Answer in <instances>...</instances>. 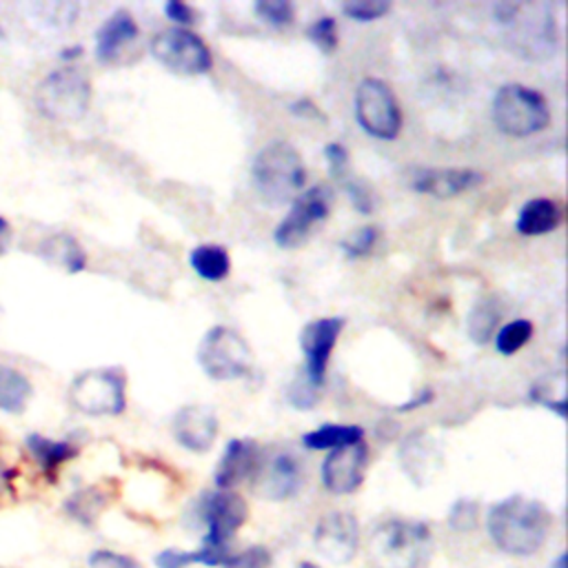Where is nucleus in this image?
Segmentation results:
<instances>
[{
	"mask_svg": "<svg viewBox=\"0 0 568 568\" xmlns=\"http://www.w3.org/2000/svg\"><path fill=\"white\" fill-rule=\"evenodd\" d=\"M553 528L550 511L533 498L509 495L495 502L487 515V531L498 550L513 557H531L546 544Z\"/></svg>",
	"mask_w": 568,
	"mask_h": 568,
	"instance_id": "obj_1",
	"label": "nucleus"
},
{
	"mask_svg": "<svg viewBox=\"0 0 568 568\" xmlns=\"http://www.w3.org/2000/svg\"><path fill=\"white\" fill-rule=\"evenodd\" d=\"M369 557L375 568H426L434 557L432 526L419 520H384L371 533Z\"/></svg>",
	"mask_w": 568,
	"mask_h": 568,
	"instance_id": "obj_2",
	"label": "nucleus"
},
{
	"mask_svg": "<svg viewBox=\"0 0 568 568\" xmlns=\"http://www.w3.org/2000/svg\"><path fill=\"white\" fill-rule=\"evenodd\" d=\"M251 183L266 205L292 203L305 192L307 167L301 152L287 140H271L253 156Z\"/></svg>",
	"mask_w": 568,
	"mask_h": 568,
	"instance_id": "obj_3",
	"label": "nucleus"
},
{
	"mask_svg": "<svg viewBox=\"0 0 568 568\" xmlns=\"http://www.w3.org/2000/svg\"><path fill=\"white\" fill-rule=\"evenodd\" d=\"M491 120L509 138H531L546 131L553 116L537 89L522 83H506L491 100Z\"/></svg>",
	"mask_w": 568,
	"mask_h": 568,
	"instance_id": "obj_4",
	"label": "nucleus"
},
{
	"mask_svg": "<svg viewBox=\"0 0 568 568\" xmlns=\"http://www.w3.org/2000/svg\"><path fill=\"white\" fill-rule=\"evenodd\" d=\"M34 102L54 122H78L89 111L91 83L76 67L54 69L39 83Z\"/></svg>",
	"mask_w": 568,
	"mask_h": 568,
	"instance_id": "obj_5",
	"label": "nucleus"
},
{
	"mask_svg": "<svg viewBox=\"0 0 568 568\" xmlns=\"http://www.w3.org/2000/svg\"><path fill=\"white\" fill-rule=\"evenodd\" d=\"M203 373L214 382H236L251 373L253 358L244 338L231 327H211L196 351Z\"/></svg>",
	"mask_w": 568,
	"mask_h": 568,
	"instance_id": "obj_6",
	"label": "nucleus"
},
{
	"mask_svg": "<svg viewBox=\"0 0 568 568\" xmlns=\"http://www.w3.org/2000/svg\"><path fill=\"white\" fill-rule=\"evenodd\" d=\"M353 113L369 138L393 142L402 133V107L393 89L380 78H362L358 83L353 94Z\"/></svg>",
	"mask_w": 568,
	"mask_h": 568,
	"instance_id": "obj_7",
	"label": "nucleus"
},
{
	"mask_svg": "<svg viewBox=\"0 0 568 568\" xmlns=\"http://www.w3.org/2000/svg\"><path fill=\"white\" fill-rule=\"evenodd\" d=\"M69 402L91 417H116L127 408V378L118 369H91L74 378Z\"/></svg>",
	"mask_w": 568,
	"mask_h": 568,
	"instance_id": "obj_8",
	"label": "nucleus"
},
{
	"mask_svg": "<svg viewBox=\"0 0 568 568\" xmlns=\"http://www.w3.org/2000/svg\"><path fill=\"white\" fill-rule=\"evenodd\" d=\"M334 189L327 185H314L292 200L290 214L273 229V242L280 249L294 251L303 247L314 229L323 225L331 214Z\"/></svg>",
	"mask_w": 568,
	"mask_h": 568,
	"instance_id": "obj_9",
	"label": "nucleus"
},
{
	"mask_svg": "<svg viewBox=\"0 0 568 568\" xmlns=\"http://www.w3.org/2000/svg\"><path fill=\"white\" fill-rule=\"evenodd\" d=\"M150 50L163 67L181 76H205L214 69L209 45L192 30H163L152 39Z\"/></svg>",
	"mask_w": 568,
	"mask_h": 568,
	"instance_id": "obj_10",
	"label": "nucleus"
},
{
	"mask_svg": "<svg viewBox=\"0 0 568 568\" xmlns=\"http://www.w3.org/2000/svg\"><path fill=\"white\" fill-rule=\"evenodd\" d=\"M198 515L207 528L203 544L227 546L249 520V506L244 498L233 491H211L200 498Z\"/></svg>",
	"mask_w": 568,
	"mask_h": 568,
	"instance_id": "obj_11",
	"label": "nucleus"
},
{
	"mask_svg": "<svg viewBox=\"0 0 568 568\" xmlns=\"http://www.w3.org/2000/svg\"><path fill=\"white\" fill-rule=\"evenodd\" d=\"M347 327V320L340 316L318 318L305 325L301 331V349L305 356V371L303 375L318 389L327 382L329 362L334 356V349Z\"/></svg>",
	"mask_w": 568,
	"mask_h": 568,
	"instance_id": "obj_12",
	"label": "nucleus"
},
{
	"mask_svg": "<svg viewBox=\"0 0 568 568\" xmlns=\"http://www.w3.org/2000/svg\"><path fill=\"white\" fill-rule=\"evenodd\" d=\"M316 550L331 564H349L360 548V524L347 511L323 515L314 528Z\"/></svg>",
	"mask_w": 568,
	"mask_h": 568,
	"instance_id": "obj_13",
	"label": "nucleus"
},
{
	"mask_svg": "<svg viewBox=\"0 0 568 568\" xmlns=\"http://www.w3.org/2000/svg\"><path fill=\"white\" fill-rule=\"evenodd\" d=\"M369 471V447L364 443L329 451L323 462L320 478L323 487L331 495H353Z\"/></svg>",
	"mask_w": 568,
	"mask_h": 568,
	"instance_id": "obj_14",
	"label": "nucleus"
},
{
	"mask_svg": "<svg viewBox=\"0 0 568 568\" xmlns=\"http://www.w3.org/2000/svg\"><path fill=\"white\" fill-rule=\"evenodd\" d=\"M251 482H253V491L262 500L287 502L301 493L305 473L296 456L277 454L271 460H262V467Z\"/></svg>",
	"mask_w": 568,
	"mask_h": 568,
	"instance_id": "obj_15",
	"label": "nucleus"
},
{
	"mask_svg": "<svg viewBox=\"0 0 568 568\" xmlns=\"http://www.w3.org/2000/svg\"><path fill=\"white\" fill-rule=\"evenodd\" d=\"M397 460L404 476L415 487H426L436 480L445 465L443 449L424 429H415L397 447Z\"/></svg>",
	"mask_w": 568,
	"mask_h": 568,
	"instance_id": "obj_16",
	"label": "nucleus"
},
{
	"mask_svg": "<svg viewBox=\"0 0 568 568\" xmlns=\"http://www.w3.org/2000/svg\"><path fill=\"white\" fill-rule=\"evenodd\" d=\"M506 30H515L517 50L522 54H528V58H537V54L553 56L555 43H557V30L553 14L542 6L533 8L526 3H520V10L513 19V23Z\"/></svg>",
	"mask_w": 568,
	"mask_h": 568,
	"instance_id": "obj_17",
	"label": "nucleus"
},
{
	"mask_svg": "<svg viewBox=\"0 0 568 568\" xmlns=\"http://www.w3.org/2000/svg\"><path fill=\"white\" fill-rule=\"evenodd\" d=\"M482 181L480 172L467 167H426L413 172L411 189L422 196L449 200L476 189Z\"/></svg>",
	"mask_w": 568,
	"mask_h": 568,
	"instance_id": "obj_18",
	"label": "nucleus"
},
{
	"mask_svg": "<svg viewBox=\"0 0 568 568\" xmlns=\"http://www.w3.org/2000/svg\"><path fill=\"white\" fill-rule=\"evenodd\" d=\"M262 460L264 456L255 440H249V438L229 440L214 471V484L218 487V491H231L238 484L253 480L262 467Z\"/></svg>",
	"mask_w": 568,
	"mask_h": 568,
	"instance_id": "obj_19",
	"label": "nucleus"
},
{
	"mask_svg": "<svg viewBox=\"0 0 568 568\" xmlns=\"http://www.w3.org/2000/svg\"><path fill=\"white\" fill-rule=\"evenodd\" d=\"M220 422L205 406H183L172 419L174 440L189 454H207L218 440Z\"/></svg>",
	"mask_w": 568,
	"mask_h": 568,
	"instance_id": "obj_20",
	"label": "nucleus"
},
{
	"mask_svg": "<svg viewBox=\"0 0 568 568\" xmlns=\"http://www.w3.org/2000/svg\"><path fill=\"white\" fill-rule=\"evenodd\" d=\"M140 36L135 19L127 10L113 12L96 32V61L102 65L116 63L127 47Z\"/></svg>",
	"mask_w": 568,
	"mask_h": 568,
	"instance_id": "obj_21",
	"label": "nucleus"
},
{
	"mask_svg": "<svg viewBox=\"0 0 568 568\" xmlns=\"http://www.w3.org/2000/svg\"><path fill=\"white\" fill-rule=\"evenodd\" d=\"M564 222V209L553 198H531L522 205L515 220V231L524 238H542L557 231Z\"/></svg>",
	"mask_w": 568,
	"mask_h": 568,
	"instance_id": "obj_22",
	"label": "nucleus"
},
{
	"mask_svg": "<svg viewBox=\"0 0 568 568\" xmlns=\"http://www.w3.org/2000/svg\"><path fill=\"white\" fill-rule=\"evenodd\" d=\"M25 447L50 482H56L61 467H65L80 454V449L72 440H52L41 434H30L25 438Z\"/></svg>",
	"mask_w": 568,
	"mask_h": 568,
	"instance_id": "obj_23",
	"label": "nucleus"
},
{
	"mask_svg": "<svg viewBox=\"0 0 568 568\" xmlns=\"http://www.w3.org/2000/svg\"><path fill=\"white\" fill-rule=\"evenodd\" d=\"M39 255L45 262L72 275L83 273L87 269V251L72 233H65V231L47 236L39 247Z\"/></svg>",
	"mask_w": 568,
	"mask_h": 568,
	"instance_id": "obj_24",
	"label": "nucleus"
},
{
	"mask_svg": "<svg viewBox=\"0 0 568 568\" xmlns=\"http://www.w3.org/2000/svg\"><path fill=\"white\" fill-rule=\"evenodd\" d=\"M358 443H364V429L358 424L327 422L303 436V447L309 451H336Z\"/></svg>",
	"mask_w": 568,
	"mask_h": 568,
	"instance_id": "obj_25",
	"label": "nucleus"
},
{
	"mask_svg": "<svg viewBox=\"0 0 568 568\" xmlns=\"http://www.w3.org/2000/svg\"><path fill=\"white\" fill-rule=\"evenodd\" d=\"M189 266L205 282H225L231 275V255L227 247L205 242L189 251Z\"/></svg>",
	"mask_w": 568,
	"mask_h": 568,
	"instance_id": "obj_26",
	"label": "nucleus"
},
{
	"mask_svg": "<svg viewBox=\"0 0 568 568\" xmlns=\"http://www.w3.org/2000/svg\"><path fill=\"white\" fill-rule=\"evenodd\" d=\"M32 393L34 386L23 371L0 364V411L21 415L28 408Z\"/></svg>",
	"mask_w": 568,
	"mask_h": 568,
	"instance_id": "obj_27",
	"label": "nucleus"
},
{
	"mask_svg": "<svg viewBox=\"0 0 568 568\" xmlns=\"http://www.w3.org/2000/svg\"><path fill=\"white\" fill-rule=\"evenodd\" d=\"M528 400L557 413L564 419L568 413L566 375L561 371H555V373H546V375L537 378L528 389Z\"/></svg>",
	"mask_w": 568,
	"mask_h": 568,
	"instance_id": "obj_28",
	"label": "nucleus"
},
{
	"mask_svg": "<svg viewBox=\"0 0 568 568\" xmlns=\"http://www.w3.org/2000/svg\"><path fill=\"white\" fill-rule=\"evenodd\" d=\"M500 323H502V312H500L498 301H493V298L478 301L467 318V334L473 345L484 347L498 334Z\"/></svg>",
	"mask_w": 568,
	"mask_h": 568,
	"instance_id": "obj_29",
	"label": "nucleus"
},
{
	"mask_svg": "<svg viewBox=\"0 0 568 568\" xmlns=\"http://www.w3.org/2000/svg\"><path fill=\"white\" fill-rule=\"evenodd\" d=\"M105 506H107V495L98 487H87L67 498L65 513L83 526H94L96 517Z\"/></svg>",
	"mask_w": 568,
	"mask_h": 568,
	"instance_id": "obj_30",
	"label": "nucleus"
},
{
	"mask_svg": "<svg viewBox=\"0 0 568 568\" xmlns=\"http://www.w3.org/2000/svg\"><path fill=\"white\" fill-rule=\"evenodd\" d=\"M533 336H535L533 323L526 318H517L498 329V334L493 336V345L500 356L511 358L517 351H522L533 340Z\"/></svg>",
	"mask_w": 568,
	"mask_h": 568,
	"instance_id": "obj_31",
	"label": "nucleus"
},
{
	"mask_svg": "<svg viewBox=\"0 0 568 568\" xmlns=\"http://www.w3.org/2000/svg\"><path fill=\"white\" fill-rule=\"evenodd\" d=\"M253 12L262 23L275 30L292 28L296 23V6L290 3V0H258Z\"/></svg>",
	"mask_w": 568,
	"mask_h": 568,
	"instance_id": "obj_32",
	"label": "nucleus"
},
{
	"mask_svg": "<svg viewBox=\"0 0 568 568\" xmlns=\"http://www.w3.org/2000/svg\"><path fill=\"white\" fill-rule=\"evenodd\" d=\"M380 240V229L378 227H360L358 231L349 233L347 238L340 240V251L349 258V260H362L369 258Z\"/></svg>",
	"mask_w": 568,
	"mask_h": 568,
	"instance_id": "obj_33",
	"label": "nucleus"
},
{
	"mask_svg": "<svg viewBox=\"0 0 568 568\" xmlns=\"http://www.w3.org/2000/svg\"><path fill=\"white\" fill-rule=\"evenodd\" d=\"M307 39L327 56H331L338 45H340V36H338V21L334 17H320L316 19L309 28H307Z\"/></svg>",
	"mask_w": 568,
	"mask_h": 568,
	"instance_id": "obj_34",
	"label": "nucleus"
},
{
	"mask_svg": "<svg viewBox=\"0 0 568 568\" xmlns=\"http://www.w3.org/2000/svg\"><path fill=\"white\" fill-rule=\"evenodd\" d=\"M391 12L389 0H351L342 6V14L356 23H373Z\"/></svg>",
	"mask_w": 568,
	"mask_h": 568,
	"instance_id": "obj_35",
	"label": "nucleus"
},
{
	"mask_svg": "<svg viewBox=\"0 0 568 568\" xmlns=\"http://www.w3.org/2000/svg\"><path fill=\"white\" fill-rule=\"evenodd\" d=\"M480 524V504L469 498H460L449 509V526L456 533H473Z\"/></svg>",
	"mask_w": 568,
	"mask_h": 568,
	"instance_id": "obj_36",
	"label": "nucleus"
},
{
	"mask_svg": "<svg viewBox=\"0 0 568 568\" xmlns=\"http://www.w3.org/2000/svg\"><path fill=\"white\" fill-rule=\"evenodd\" d=\"M320 395H323V389L314 386L303 373L287 386V402L296 411H312L320 402Z\"/></svg>",
	"mask_w": 568,
	"mask_h": 568,
	"instance_id": "obj_37",
	"label": "nucleus"
},
{
	"mask_svg": "<svg viewBox=\"0 0 568 568\" xmlns=\"http://www.w3.org/2000/svg\"><path fill=\"white\" fill-rule=\"evenodd\" d=\"M338 185L345 189L349 203L356 207L358 214L369 216V214L373 211L375 200H373V192L369 189L367 183H362L360 178H353V174H349V176H347L342 183H338Z\"/></svg>",
	"mask_w": 568,
	"mask_h": 568,
	"instance_id": "obj_38",
	"label": "nucleus"
},
{
	"mask_svg": "<svg viewBox=\"0 0 568 568\" xmlns=\"http://www.w3.org/2000/svg\"><path fill=\"white\" fill-rule=\"evenodd\" d=\"M273 555L266 546H249L242 553H233L222 568H271Z\"/></svg>",
	"mask_w": 568,
	"mask_h": 568,
	"instance_id": "obj_39",
	"label": "nucleus"
},
{
	"mask_svg": "<svg viewBox=\"0 0 568 568\" xmlns=\"http://www.w3.org/2000/svg\"><path fill=\"white\" fill-rule=\"evenodd\" d=\"M325 161H327L329 174L336 183H342L351 174L349 152H347L342 142H329V145L325 148Z\"/></svg>",
	"mask_w": 568,
	"mask_h": 568,
	"instance_id": "obj_40",
	"label": "nucleus"
},
{
	"mask_svg": "<svg viewBox=\"0 0 568 568\" xmlns=\"http://www.w3.org/2000/svg\"><path fill=\"white\" fill-rule=\"evenodd\" d=\"M87 568H142V564L129 555L98 548L87 557Z\"/></svg>",
	"mask_w": 568,
	"mask_h": 568,
	"instance_id": "obj_41",
	"label": "nucleus"
},
{
	"mask_svg": "<svg viewBox=\"0 0 568 568\" xmlns=\"http://www.w3.org/2000/svg\"><path fill=\"white\" fill-rule=\"evenodd\" d=\"M163 12L181 30H189L198 21V12L192 6L183 3V0H170V3H165Z\"/></svg>",
	"mask_w": 568,
	"mask_h": 568,
	"instance_id": "obj_42",
	"label": "nucleus"
},
{
	"mask_svg": "<svg viewBox=\"0 0 568 568\" xmlns=\"http://www.w3.org/2000/svg\"><path fill=\"white\" fill-rule=\"evenodd\" d=\"M156 568H189L194 564V550L165 548L154 557Z\"/></svg>",
	"mask_w": 568,
	"mask_h": 568,
	"instance_id": "obj_43",
	"label": "nucleus"
},
{
	"mask_svg": "<svg viewBox=\"0 0 568 568\" xmlns=\"http://www.w3.org/2000/svg\"><path fill=\"white\" fill-rule=\"evenodd\" d=\"M290 111L296 116V118H303V120H316V122H327V116L325 111L309 98H298L290 105Z\"/></svg>",
	"mask_w": 568,
	"mask_h": 568,
	"instance_id": "obj_44",
	"label": "nucleus"
},
{
	"mask_svg": "<svg viewBox=\"0 0 568 568\" xmlns=\"http://www.w3.org/2000/svg\"><path fill=\"white\" fill-rule=\"evenodd\" d=\"M436 400V391L434 389H419L413 397H408L406 402H402L400 406H395L397 413H411L417 408H426Z\"/></svg>",
	"mask_w": 568,
	"mask_h": 568,
	"instance_id": "obj_45",
	"label": "nucleus"
},
{
	"mask_svg": "<svg viewBox=\"0 0 568 568\" xmlns=\"http://www.w3.org/2000/svg\"><path fill=\"white\" fill-rule=\"evenodd\" d=\"M12 238H14V231H12L10 220H6L3 216H0V258H3L10 251Z\"/></svg>",
	"mask_w": 568,
	"mask_h": 568,
	"instance_id": "obj_46",
	"label": "nucleus"
},
{
	"mask_svg": "<svg viewBox=\"0 0 568 568\" xmlns=\"http://www.w3.org/2000/svg\"><path fill=\"white\" fill-rule=\"evenodd\" d=\"M14 476H17V471L10 469V467L6 465V460L0 458V498H3L6 493L12 491V480H14Z\"/></svg>",
	"mask_w": 568,
	"mask_h": 568,
	"instance_id": "obj_47",
	"label": "nucleus"
},
{
	"mask_svg": "<svg viewBox=\"0 0 568 568\" xmlns=\"http://www.w3.org/2000/svg\"><path fill=\"white\" fill-rule=\"evenodd\" d=\"M83 56V47L76 45V47H67L61 52V61H76Z\"/></svg>",
	"mask_w": 568,
	"mask_h": 568,
	"instance_id": "obj_48",
	"label": "nucleus"
},
{
	"mask_svg": "<svg viewBox=\"0 0 568 568\" xmlns=\"http://www.w3.org/2000/svg\"><path fill=\"white\" fill-rule=\"evenodd\" d=\"M548 568H568V559H566V553L557 555V557H555V561H553V564H550Z\"/></svg>",
	"mask_w": 568,
	"mask_h": 568,
	"instance_id": "obj_49",
	"label": "nucleus"
},
{
	"mask_svg": "<svg viewBox=\"0 0 568 568\" xmlns=\"http://www.w3.org/2000/svg\"><path fill=\"white\" fill-rule=\"evenodd\" d=\"M296 568H320V566L314 564V561H301Z\"/></svg>",
	"mask_w": 568,
	"mask_h": 568,
	"instance_id": "obj_50",
	"label": "nucleus"
},
{
	"mask_svg": "<svg viewBox=\"0 0 568 568\" xmlns=\"http://www.w3.org/2000/svg\"><path fill=\"white\" fill-rule=\"evenodd\" d=\"M0 568H8V566H0Z\"/></svg>",
	"mask_w": 568,
	"mask_h": 568,
	"instance_id": "obj_51",
	"label": "nucleus"
}]
</instances>
